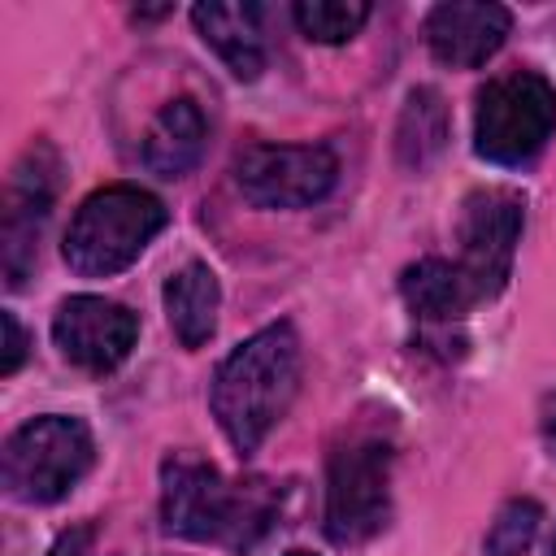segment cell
<instances>
[{
	"label": "cell",
	"mask_w": 556,
	"mask_h": 556,
	"mask_svg": "<svg viewBox=\"0 0 556 556\" xmlns=\"http://www.w3.org/2000/svg\"><path fill=\"white\" fill-rule=\"evenodd\" d=\"M452 117L434 87H413L395 122V156L404 169H426L447 143Z\"/></svg>",
	"instance_id": "cell-16"
},
{
	"label": "cell",
	"mask_w": 556,
	"mask_h": 556,
	"mask_svg": "<svg viewBox=\"0 0 556 556\" xmlns=\"http://www.w3.org/2000/svg\"><path fill=\"white\" fill-rule=\"evenodd\" d=\"M513 13L491 0H447L426 13V43L452 70H478L508 39Z\"/></svg>",
	"instance_id": "cell-11"
},
{
	"label": "cell",
	"mask_w": 556,
	"mask_h": 556,
	"mask_svg": "<svg viewBox=\"0 0 556 556\" xmlns=\"http://www.w3.org/2000/svg\"><path fill=\"white\" fill-rule=\"evenodd\" d=\"M539 521L543 508L534 500H508L486 530V556H526L539 534Z\"/></svg>",
	"instance_id": "cell-18"
},
{
	"label": "cell",
	"mask_w": 556,
	"mask_h": 556,
	"mask_svg": "<svg viewBox=\"0 0 556 556\" xmlns=\"http://www.w3.org/2000/svg\"><path fill=\"white\" fill-rule=\"evenodd\" d=\"M287 556H313V552H287Z\"/></svg>",
	"instance_id": "cell-23"
},
{
	"label": "cell",
	"mask_w": 556,
	"mask_h": 556,
	"mask_svg": "<svg viewBox=\"0 0 556 556\" xmlns=\"http://www.w3.org/2000/svg\"><path fill=\"white\" fill-rule=\"evenodd\" d=\"M52 339L74 369L109 374L130 356L139 339V317L104 295H70L52 317Z\"/></svg>",
	"instance_id": "cell-10"
},
{
	"label": "cell",
	"mask_w": 556,
	"mask_h": 556,
	"mask_svg": "<svg viewBox=\"0 0 556 556\" xmlns=\"http://www.w3.org/2000/svg\"><path fill=\"white\" fill-rule=\"evenodd\" d=\"M334 178L339 161L326 143H252L235 156V187L256 208H308Z\"/></svg>",
	"instance_id": "cell-7"
},
{
	"label": "cell",
	"mask_w": 556,
	"mask_h": 556,
	"mask_svg": "<svg viewBox=\"0 0 556 556\" xmlns=\"http://www.w3.org/2000/svg\"><path fill=\"white\" fill-rule=\"evenodd\" d=\"M400 295L426 330H452L482 300L473 291V282L465 278V269L443 256H426V261L408 265L400 274Z\"/></svg>",
	"instance_id": "cell-13"
},
{
	"label": "cell",
	"mask_w": 556,
	"mask_h": 556,
	"mask_svg": "<svg viewBox=\"0 0 556 556\" xmlns=\"http://www.w3.org/2000/svg\"><path fill=\"white\" fill-rule=\"evenodd\" d=\"M521 222H526V204L508 187H478L465 195L460 222H456V239H460L456 265L465 269V278L473 282L482 300L500 295L508 282Z\"/></svg>",
	"instance_id": "cell-8"
},
{
	"label": "cell",
	"mask_w": 556,
	"mask_h": 556,
	"mask_svg": "<svg viewBox=\"0 0 556 556\" xmlns=\"http://www.w3.org/2000/svg\"><path fill=\"white\" fill-rule=\"evenodd\" d=\"M204 139H208V122H204L200 104L191 96H178L152 117V126L143 135V165L161 178H182L187 169L200 165Z\"/></svg>",
	"instance_id": "cell-14"
},
{
	"label": "cell",
	"mask_w": 556,
	"mask_h": 556,
	"mask_svg": "<svg viewBox=\"0 0 556 556\" xmlns=\"http://www.w3.org/2000/svg\"><path fill=\"white\" fill-rule=\"evenodd\" d=\"M291 17L308 43H348L369 22V4L365 0H300Z\"/></svg>",
	"instance_id": "cell-17"
},
{
	"label": "cell",
	"mask_w": 556,
	"mask_h": 556,
	"mask_svg": "<svg viewBox=\"0 0 556 556\" xmlns=\"http://www.w3.org/2000/svg\"><path fill=\"white\" fill-rule=\"evenodd\" d=\"M217 308H222V287H217V274L204 261H187L178 274H169L165 317H169V330L182 348H204L213 339Z\"/></svg>",
	"instance_id": "cell-15"
},
{
	"label": "cell",
	"mask_w": 556,
	"mask_h": 556,
	"mask_svg": "<svg viewBox=\"0 0 556 556\" xmlns=\"http://www.w3.org/2000/svg\"><path fill=\"white\" fill-rule=\"evenodd\" d=\"M261 17H265V9L252 4V0H243V4L239 0L235 4L208 0V4H195L191 9V22H195L200 39L243 83L261 78V70H265V30H261Z\"/></svg>",
	"instance_id": "cell-12"
},
{
	"label": "cell",
	"mask_w": 556,
	"mask_h": 556,
	"mask_svg": "<svg viewBox=\"0 0 556 556\" xmlns=\"http://www.w3.org/2000/svg\"><path fill=\"white\" fill-rule=\"evenodd\" d=\"M300 391V339L291 321H274L243 339L213 374L208 404L239 456H252L282 421Z\"/></svg>",
	"instance_id": "cell-2"
},
{
	"label": "cell",
	"mask_w": 556,
	"mask_h": 556,
	"mask_svg": "<svg viewBox=\"0 0 556 556\" xmlns=\"http://www.w3.org/2000/svg\"><path fill=\"white\" fill-rule=\"evenodd\" d=\"M395 447L378 426L343 430L326 456V539L356 547L391 521Z\"/></svg>",
	"instance_id": "cell-3"
},
{
	"label": "cell",
	"mask_w": 556,
	"mask_h": 556,
	"mask_svg": "<svg viewBox=\"0 0 556 556\" xmlns=\"http://www.w3.org/2000/svg\"><path fill=\"white\" fill-rule=\"evenodd\" d=\"M48 556H100V547H96V526H74V530H65V534L52 543Z\"/></svg>",
	"instance_id": "cell-19"
},
{
	"label": "cell",
	"mask_w": 556,
	"mask_h": 556,
	"mask_svg": "<svg viewBox=\"0 0 556 556\" xmlns=\"http://www.w3.org/2000/svg\"><path fill=\"white\" fill-rule=\"evenodd\" d=\"M0 321H4V361H0V374L9 378V374H17V365L26 356V334H22V326H17L13 313H0Z\"/></svg>",
	"instance_id": "cell-20"
},
{
	"label": "cell",
	"mask_w": 556,
	"mask_h": 556,
	"mask_svg": "<svg viewBox=\"0 0 556 556\" xmlns=\"http://www.w3.org/2000/svg\"><path fill=\"white\" fill-rule=\"evenodd\" d=\"M165 204L130 182H113L91 191L70 230H65V265L83 278H109L139 261V252L161 235Z\"/></svg>",
	"instance_id": "cell-4"
},
{
	"label": "cell",
	"mask_w": 556,
	"mask_h": 556,
	"mask_svg": "<svg viewBox=\"0 0 556 556\" xmlns=\"http://www.w3.org/2000/svg\"><path fill=\"white\" fill-rule=\"evenodd\" d=\"M56 195V152L48 143H35L9 182L4 195V222H0V265H4V287L17 291L35 265L39 252V230L48 222Z\"/></svg>",
	"instance_id": "cell-9"
},
{
	"label": "cell",
	"mask_w": 556,
	"mask_h": 556,
	"mask_svg": "<svg viewBox=\"0 0 556 556\" xmlns=\"http://www.w3.org/2000/svg\"><path fill=\"white\" fill-rule=\"evenodd\" d=\"M547 556H556V534H552V543H547Z\"/></svg>",
	"instance_id": "cell-22"
},
{
	"label": "cell",
	"mask_w": 556,
	"mask_h": 556,
	"mask_svg": "<svg viewBox=\"0 0 556 556\" xmlns=\"http://www.w3.org/2000/svg\"><path fill=\"white\" fill-rule=\"evenodd\" d=\"M91 460H96L91 430L78 417L48 413L9 434L0 456V482L4 495L17 504H56L78 486Z\"/></svg>",
	"instance_id": "cell-5"
},
{
	"label": "cell",
	"mask_w": 556,
	"mask_h": 556,
	"mask_svg": "<svg viewBox=\"0 0 556 556\" xmlns=\"http://www.w3.org/2000/svg\"><path fill=\"white\" fill-rule=\"evenodd\" d=\"M282 486L269 478H226L217 465L174 452L161 465V521L191 543L252 552L278 530Z\"/></svg>",
	"instance_id": "cell-1"
},
{
	"label": "cell",
	"mask_w": 556,
	"mask_h": 556,
	"mask_svg": "<svg viewBox=\"0 0 556 556\" xmlns=\"http://www.w3.org/2000/svg\"><path fill=\"white\" fill-rule=\"evenodd\" d=\"M556 130V87L534 70H513L478 91L473 152L495 165H521Z\"/></svg>",
	"instance_id": "cell-6"
},
{
	"label": "cell",
	"mask_w": 556,
	"mask_h": 556,
	"mask_svg": "<svg viewBox=\"0 0 556 556\" xmlns=\"http://www.w3.org/2000/svg\"><path fill=\"white\" fill-rule=\"evenodd\" d=\"M539 430H543V447L547 456L556 460V391L543 395V408H539Z\"/></svg>",
	"instance_id": "cell-21"
}]
</instances>
